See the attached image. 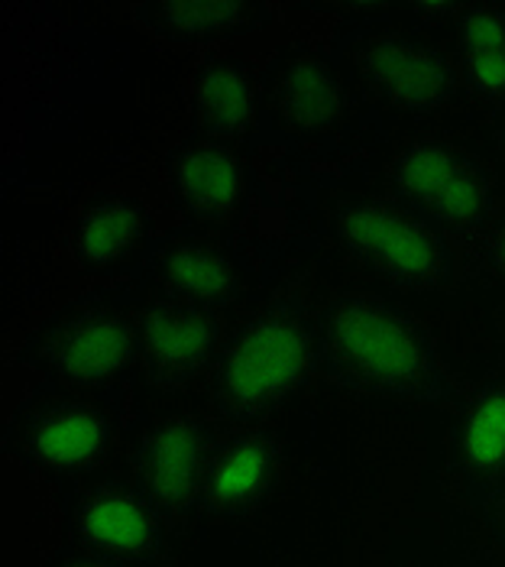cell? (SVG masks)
Masks as SVG:
<instances>
[{
	"label": "cell",
	"mask_w": 505,
	"mask_h": 567,
	"mask_svg": "<svg viewBox=\"0 0 505 567\" xmlns=\"http://www.w3.org/2000/svg\"><path fill=\"white\" fill-rule=\"evenodd\" d=\"M318 363L343 386L389 399H444L447 380L431 331L377 296H340L321 311Z\"/></svg>",
	"instance_id": "6da1fadb"
},
{
	"label": "cell",
	"mask_w": 505,
	"mask_h": 567,
	"mask_svg": "<svg viewBox=\"0 0 505 567\" xmlns=\"http://www.w3.org/2000/svg\"><path fill=\"white\" fill-rule=\"evenodd\" d=\"M318 334L298 302H276L240 324L210 367V405L234 425H256L305 383Z\"/></svg>",
	"instance_id": "7a4b0ae2"
},
{
	"label": "cell",
	"mask_w": 505,
	"mask_h": 567,
	"mask_svg": "<svg viewBox=\"0 0 505 567\" xmlns=\"http://www.w3.org/2000/svg\"><path fill=\"white\" fill-rule=\"evenodd\" d=\"M334 230L350 257L399 289L437 292L454 279L451 240L395 195L340 205Z\"/></svg>",
	"instance_id": "3957f363"
},
{
	"label": "cell",
	"mask_w": 505,
	"mask_h": 567,
	"mask_svg": "<svg viewBox=\"0 0 505 567\" xmlns=\"http://www.w3.org/2000/svg\"><path fill=\"white\" fill-rule=\"evenodd\" d=\"M392 195L412 205L447 240L476 244L496 218V185L480 159L461 146L421 140L389 166Z\"/></svg>",
	"instance_id": "277c9868"
},
{
	"label": "cell",
	"mask_w": 505,
	"mask_h": 567,
	"mask_svg": "<svg viewBox=\"0 0 505 567\" xmlns=\"http://www.w3.org/2000/svg\"><path fill=\"white\" fill-rule=\"evenodd\" d=\"M214 441L217 437L198 419L163 422L140 441L133 454L136 489L166 528L185 525L195 509H202Z\"/></svg>",
	"instance_id": "5b68a950"
},
{
	"label": "cell",
	"mask_w": 505,
	"mask_h": 567,
	"mask_svg": "<svg viewBox=\"0 0 505 567\" xmlns=\"http://www.w3.org/2000/svg\"><path fill=\"white\" fill-rule=\"evenodd\" d=\"M140 353V331L117 308L87 306L62 315L37 338V357L72 383H107Z\"/></svg>",
	"instance_id": "8992f818"
},
{
	"label": "cell",
	"mask_w": 505,
	"mask_h": 567,
	"mask_svg": "<svg viewBox=\"0 0 505 567\" xmlns=\"http://www.w3.org/2000/svg\"><path fill=\"white\" fill-rule=\"evenodd\" d=\"M140 363L156 390L178 393L214 367L224 348V324L208 308L163 299L143 308L140 321Z\"/></svg>",
	"instance_id": "52a82bcc"
},
{
	"label": "cell",
	"mask_w": 505,
	"mask_h": 567,
	"mask_svg": "<svg viewBox=\"0 0 505 567\" xmlns=\"http://www.w3.org/2000/svg\"><path fill=\"white\" fill-rule=\"evenodd\" d=\"M163 519L140 489L97 483L72 509V535L84 555L136 567L163 558Z\"/></svg>",
	"instance_id": "ba28073f"
},
{
	"label": "cell",
	"mask_w": 505,
	"mask_h": 567,
	"mask_svg": "<svg viewBox=\"0 0 505 567\" xmlns=\"http://www.w3.org/2000/svg\"><path fill=\"white\" fill-rule=\"evenodd\" d=\"M282 477V444L262 425H234L214 441L202 513L208 516H250Z\"/></svg>",
	"instance_id": "9c48e42d"
},
{
	"label": "cell",
	"mask_w": 505,
	"mask_h": 567,
	"mask_svg": "<svg viewBox=\"0 0 505 567\" xmlns=\"http://www.w3.org/2000/svg\"><path fill=\"white\" fill-rule=\"evenodd\" d=\"M360 72L379 94L409 117H427L457 94L454 62L405 37H379L357 55Z\"/></svg>",
	"instance_id": "30bf717a"
},
{
	"label": "cell",
	"mask_w": 505,
	"mask_h": 567,
	"mask_svg": "<svg viewBox=\"0 0 505 567\" xmlns=\"http://www.w3.org/2000/svg\"><path fill=\"white\" fill-rule=\"evenodd\" d=\"M168 192L192 220H230L247 202L250 173L240 153L214 136H188L166 156Z\"/></svg>",
	"instance_id": "8fae6325"
},
{
	"label": "cell",
	"mask_w": 505,
	"mask_h": 567,
	"mask_svg": "<svg viewBox=\"0 0 505 567\" xmlns=\"http://www.w3.org/2000/svg\"><path fill=\"white\" fill-rule=\"evenodd\" d=\"M153 218L140 198L97 195L79 212L69 234L72 257L87 276H121L150 254Z\"/></svg>",
	"instance_id": "7c38bea8"
},
{
	"label": "cell",
	"mask_w": 505,
	"mask_h": 567,
	"mask_svg": "<svg viewBox=\"0 0 505 567\" xmlns=\"http://www.w3.org/2000/svg\"><path fill=\"white\" fill-rule=\"evenodd\" d=\"M111 419L84 402H59L40 409L23 432V447L30 461L62 477L94 471L111 451Z\"/></svg>",
	"instance_id": "4fadbf2b"
},
{
	"label": "cell",
	"mask_w": 505,
	"mask_h": 567,
	"mask_svg": "<svg viewBox=\"0 0 505 567\" xmlns=\"http://www.w3.org/2000/svg\"><path fill=\"white\" fill-rule=\"evenodd\" d=\"M451 457L463 481L486 496L505 489V377L463 395Z\"/></svg>",
	"instance_id": "5bb4252c"
},
{
	"label": "cell",
	"mask_w": 505,
	"mask_h": 567,
	"mask_svg": "<svg viewBox=\"0 0 505 567\" xmlns=\"http://www.w3.org/2000/svg\"><path fill=\"white\" fill-rule=\"evenodd\" d=\"M192 117L202 136L224 143L247 140L259 117V82L247 59L208 55L195 75Z\"/></svg>",
	"instance_id": "9a60e30c"
},
{
	"label": "cell",
	"mask_w": 505,
	"mask_h": 567,
	"mask_svg": "<svg viewBox=\"0 0 505 567\" xmlns=\"http://www.w3.org/2000/svg\"><path fill=\"white\" fill-rule=\"evenodd\" d=\"M272 114L295 136H328L350 114V91L321 59H298L272 87Z\"/></svg>",
	"instance_id": "2e32d148"
},
{
	"label": "cell",
	"mask_w": 505,
	"mask_h": 567,
	"mask_svg": "<svg viewBox=\"0 0 505 567\" xmlns=\"http://www.w3.org/2000/svg\"><path fill=\"white\" fill-rule=\"evenodd\" d=\"M140 20L168 43H217L247 37L269 20V7L250 0H150L136 7Z\"/></svg>",
	"instance_id": "e0dca14e"
},
{
	"label": "cell",
	"mask_w": 505,
	"mask_h": 567,
	"mask_svg": "<svg viewBox=\"0 0 505 567\" xmlns=\"http://www.w3.org/2000/svg\"><path fill=\"white\" fill-rule=\"evenodd\" d=\"M159 282L166 299L195 308H224L240 296V276L217 247L202 240H175L163 250Z\"/></svg>",
	"instance_id": "ac0fdd59"
},
{
	"label": "cell",
	"mask_w": 505,
	"mask_h": 567,
	"mask_svg": "<svg viewBox=\"0 0 505 567\" xmlns=\"http://www.w3.org/2000/svg\"><path fill=\"white\" fill-rule=\"evenodd\" d=\"M461 55L470 87L486 101H505V10L466 7L461 13Z\"/></svg>",
	"instance_id": "d6986e66"
},
{
	"label": "cell",
	"mask_w": 505,
	"mask_h": 567,
	"mask_svg": "<svg viewBox=\"0 0 505 567\" xmlns=\"http://www.w3.org/2000/svg\"><path fill=\"white\" fill-rule=\"evenodd\" d=\"M473 250H476L480 276L489 279L493 286H503L505 289V212L496 215L493 224L476 237Z\"/></svg>",
	"instance_id": "ffe728a7"
},
{
	"label": "cell",
	"mask_w": 505,
	"mask_h": 567,
	"mask_svg": "<svg viewBox=\"0 0 505 567\" xmlns=\"http://www.w3.org/2000/svg\"><path fill=\"white\" fill-rule=\"evenodd\" d=\"M483 513H486V519L496 528V535L503 538L505 545V489H499V493H493V496L483 499Z\"/></svg>",
	"instance_id": "44dd1931"
},
{
	"label": "cell",
	"mask_w": 505,
	"mask_h": 567,
	"mask_svg": "<svg viewBox=\"0 0 505 567\" xmlns=\"http://www.w3.org/2000/svg\"><path fill=\"white\" fill-rule=\"evenodd\" d=\"M59 567H124L114 565V561H104V558H94V555H82V558H69L65 565Z\"/></svg>",
	"instance_id": "7402d4cb"
},
{
	"label": "cell",
	"mask_w": 505,
	"mask_h": 567,
	"mask_svg": "<svg viewBox=\"0 0 505 567\" xmlns=\"http://www.w3.org/2000/svg\"><path fill=\"white\" fill-rule=\"evenodd\" d=\"M503 341H505V315H503Z\"/></svg>",
	"instance_id": "603a6c76"
},
{
	"label": "cell",
	"mask_w": 505,
	"mask_h": 567,
	"mask_svg": "<svg viewBox=\"0 0 505 567\" xmlns=\"http://www.w3.org/2000/svg\"><path fill=\"white\" fill-rule=\"evenodd\" d=\"M503 150H505V127H503Z\"/></svg>",
	"instance_id": "cb8c5ba5"
}]
</instances>
